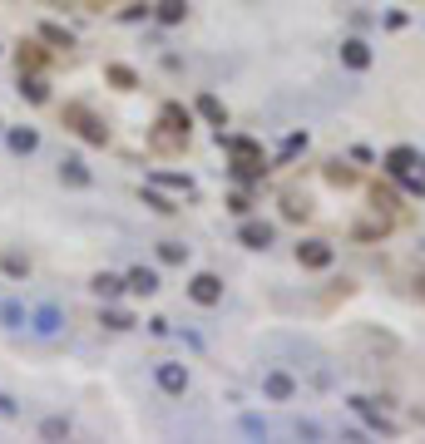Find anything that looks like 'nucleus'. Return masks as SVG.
Instances as JSON below:
<instances>
[{
  "mask_svg": "<svg viewBox=\"0 0 425 444\" xmlns=\"http://www.w3.org/2000/svg\"><path fill=\"white\" fill-rule=\"evenodd\" d=\"M45 84H55V119L94 148H109L124 158H139V153L173 158L188 148V114L173 99L148 94L144 79L114 60L70 70ZM45 84H40V94H45Z\"/></svg>",
  "mask_w": 425,
  "mask_h": 444,
  "instance_id": "obj_1",
  "label": "nucleus"
},
{
  "mask_svg": "<svg viewBox=\"0 0 425 444\" xmlns=\"http://www.w3.org/2000/svg\"><path fill=\"white\" fill-rule=\"evenodd\" d=\"M277 203H282V217L302 222L311 232H327V237H346L356 247L381 242L401 222L396 193L337 158H322V163H307V168L287 173L277 188Z\"/></svg>",
  "mask_w": 425,
  "mask_h": 444,
  "instance_id": "obj_2",
  "label": "nucleus"
},
{
  "mask_svg": "<svg viewBox=\"0 0 425 444\" xmlns=\"http://www.w3.org/2000/svg\"><path fill=\"white\" fill-rule=\"evenodd\" d=\"M45 6H65V10H114L124 0H45Z\"/></svg>",
  "mask_w": 425,
  "mask_h": 444,
  "instance_id": "obj_3",
  "label": "nucleus"
}]
</instances>
